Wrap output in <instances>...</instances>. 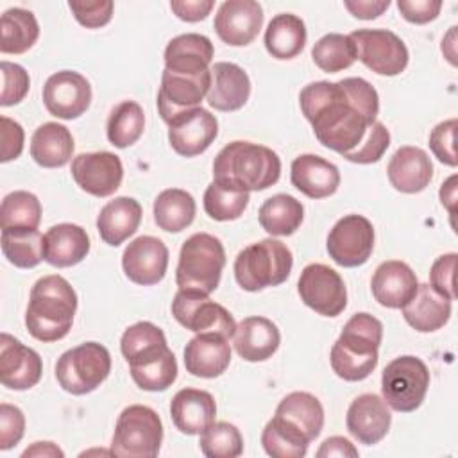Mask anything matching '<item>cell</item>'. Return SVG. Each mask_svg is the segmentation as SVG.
I'll return each mask as SVG.
<instances>
[{"label": "cell", "mask_w": 458, "mask_h": 458, "mask_svg": "<svg viewBox=\"0 0 458 458\" xmlns=\"http://www.w3.org/2000/svg\"><path fill=\"white\" fill-rule=\"evenodd\" d=\"M299 104L318 143L340 156L363 141L379 113V95L361 77L310 82L302 88Z\"/></svg>", "instance_id": "6da1fadb"}, {"label": "cell", "mask_w": 458, "mask_h": 458, "mask_svg": "<svg viewBox=\"0 0 458 458\" xmlns=\"http://www.w3.org/2000/svg\"><path fill=\"white\" fill-rule=\"evenodd\" d=\"M324 428V408L310 392H292L281 399L261 433V445L274 458H302Z\"/></svg>", "instance_id": "7a4b0ae2"}, {"label": "cell", "mask_w": 458, "mask_h": 458, "mask_svg": "<svg viewBox=\"0 0 458 458\" xmlns=\"http://www.w3.org/2000/svg\"><path fill=\"white\" fill-rule=\"evenodd\" d=\"M75 311L77 293L72 284L57 274L43 276L30 288L27 331L39 342H57L70 333Z\"/></svg>", "instance_id": "3957f363"}, {"label": "cell", "mask_w": 458, "mask_h": 458, "mask_svg": "<svg viewBox=\"0 0 458 458\" xmlns=\"http://www.w3.org/2000/svg\"><path fill=\"white\" fill-rule=\"evenodd\" d=\"M279 175V156L259 143L231 141L213 161V181L249 193L274 186Z\"/></svg>", "instance_id": "277c9868"}, {"label": "cell", "mask_w": 458, "mask_h": 458, "mask_svg": "<svg viewBox=\"0 0 458 458\" xmlns=\"http://www.w3.org/2000/svg\"><path fill=\"white\" fill-rule=\"evenodd\" d=\"M383 324L370 313H354L331 347L333 372L344 381H361L377 367Z\"/></svg>", "instance_id": "5b68a950"}, {"label": "cell", "mask_w": 458, "mask_h": 458, "mask_svg": "<svg viewBox=\"0 0 458 458\" xmlns=\"http://www.w3.org/2000/svg\"><path fill=\"white\" fill-rule=\"evenodd\" d=\"M293 256L286 243L265 238L242 249L234 259V279L247 292L283 284L292 272Z\"/></svg>", "instance_id": "8992f818"}, {"label": "cell", "mask_w": 458, "mask_h": 458, "mask_svg": "<svg viewBox=\"0 0 458 458\" xmlns=\"http://www.w3.org/2000/svg\"><path fill=\"white\" fill-rule=\"evenodd\" d=\"M224 267L225 250L222 242L209 233H195L181 247L175 283L179 290L209 295L216 290Z\"/></svg>", "instance_id": "52a82bcc"}, {"label": "cell", "mask_w": 458, "mask_h": 458, "mask_svg": "<svg viewBox=\"0 0 458 458\" xmlns=\"http://www.w3.org/2000/svg\"><path fill=\"white\" fill-rule=\"evenodd\" d=\"M163 442L159 415L143 404H131L116 419L111 454L120 458H154Z\"/></svg>", "instance_id": "ba28073f"}, {"label": "cell", "mask_w": 458, "mask_h": 458, "mask_svg": "<svg viewBox=\"0 0 458 458\" xmlns=\"http://www.w3.org/2000/svg\"><path fill=\"white\" fill-rule=\"evenodd\" d=\"M111 372V354L98 342H84L63 352L55 363L59 386L72 395L97 390Z\"/></svg>", "instance_id": "9c48e42d"}, {"label": "cell", "mask_w": 458, "mask_h": 458, "mask_svg": "<svg viewBox=\"0 0 458 458\" xmlns=\"http://www.w3.org/2000/svg\"><path fill=\"white\" fill-rule=\"evenodd\" d=\"M429 388V370L426 363L411 354L392 360L381 376V394L385 403L401 413L415 411Z\"/></svg>", "instance_id": "30bf717a"}, {"label": "cell", "mask_w": 458, "mask_h": 458, "mask_svg": "<svg viewBox=\"0 0 458 458\" xmlns=\"http://www.w3.org/2000/svg\"><path fill=\"white\" fill-rule=\"evenodd\" d=\"M349 36L354 41L358 59L374 73L394 77L408 66V48L392 30L358 29Z\"/></svg>", "instance_id": "8fae6325"}, {"label": "cell", "mask_w": 458, "mask_h": 458, "mask_svg": "<svg viewBox=\"0 0 458 458\" xmlns=\"http://www.w3.org/2000/svg\"><path fill=\"white\" fill-rule=\"evenodd\" d=\"M172 315L184 329L193 333H218L233 338L236 329L233 315L222 304L191 290H179L175 293Z\"/></svg>", "instance_id": "7c38bea8"}, {"label": "cell", "mask_w": 458, "mask_h": 458, "mask_svg": "<svg viewBox=\"0 0 458 458\" xmlns=\"http://www.w3.org/2000/svg\"><path fill=\"white\" fill-rule=\"evenodd\" d=\"M297 292L308 308L324 317H338L347 306L342 276L324 263H310L302 268Z\"/></svg>", "instance_id": "4fadbf2b"}, {"label": "cell", "mask_w": 458, "mask_h": 458, "mask_svg": "<svg viewBox=\"0 0 458 458\" xmlns=\"http://www.w3.org/2000/svg\"><path fill=\"white\" fill-rule=\"evenodd\" d=\"M326 247L336 265L360 267L374 250V227L363 215H345L329 231Z\"/></svg>", "instance_id": "5bb4252c"}, {"label": "cell", "mask_w": 458, "mask_h": 458, "mask_svg": "<svg viewBox=\"0 0 458 458\" xmlns=\"http://www.w3.org/2000/svg\"><path fill=\"white\" fill-rule=\"evenodd\" d=\"M43 104L47 111L61 120H75L91 104L89 81L73 70L52 73L43 86Z\"/></svg>", "instance_id": "9a60e30c"}, {"label": "cell", "mask_w": 458, "mask_h": 458, "mask_svg": "<svg viewBox=\"0 0 458 458\" xmlns=\"http://www.w3.org/2000/svg\"><path fill=\"white\" fill-rule=\"evenodd\" d=\"M170 147L182 157L206 152L218 134V120L204 107L186 109L166 122Z\"/></svg>", "instance_id": "2e32d148"}, {"label": "cell", "mask_w": 458, "mask_h": 458, "mask_svg": "<svg viewBox=\"0 0 458 458\" xmlns=\"http://www.w3.org/2000/svg\"><path fill=\"white\" fill-rule=\"evenodd\" d=\"M211 88V68L202 73H175L163 70L157 91V109L166 123L175 114L199 107Z\"/></svg>", "instance_id": "e0dca14e"}, {"label": "cell", "mask_w": 458, "mask_h": 458, "mask_svg": "<svg viewBox=\"0 0 458 458\" xmlns=\"http://www.w3.org/2000/svg\"><path fill=\"white\" fill-rule=\"evenodd\" d=\"M72 177L93 197L113 195L123 179V165L113 152H82L72 159Z\"/></svg>", "instance_id": "ac0fdd59"}, {"label": "cell", "mask_w": 458, "mask_h": 458, "mask_svg": "<svg viewBox=\"0 0 458 458\" xmlns=\"http://www.w3.org/2000/svg\"><path fill=\"white\" fill-rule=\"evenodd\" d=\"M122 268L129 281L152 286L157 284L168 268V249L156 236H138L122 254Z\"/></svg>", "instance_id": "d6986e66"}, {"label": "cell", "mask_w": 458, "mask_h": 458, "mask_svg": "<svg viewBox=\"0 0 458 458\" xmlns=\"http://www.w3.org/2000/svg\"><path fill=\"white\" fill-rule=\"evenodd\" d=\"M263 25V7L254 0H225L220 4L213 27L218 38L231 47H245Z\"/></svg>", "instance_id": "ffe728a7"}, {"label": "cell", "mask_w": 458, "mask_h": 458, "mask_svg": "<svg viewBox=\"0 0 458 458\" xmlns=\"http://www.w3.org/2000/svg\"><path fill=\"white\" fill-rule=\"evenodd\" d=\"M43 374L39 354L23 345L9 333L0 336V381L11 390H29L36 386Z\"/></svg>", "instance_id": "44dd1931"}, {"label": "cell", "mask_w": 458, "mask_h": 458, "mask_svg": "<svg viewBox=\"0 0 458 458\" xmlns=\"http://www.w3.org/2000/svg\"><path fill=\"white\" fill-rule=\"evenodd\" d=\"M345 424L360 444L374 445L381 442L390 429V406L376 394H361L349 404Z\"/></svg>", "instance_id": "7402d4cb"}, {"label": "cell", "mask_w": 458, "mask_h": 458, "mask_svg": "<svg viewBox=\"0 0 458 458\" xmlns=\"http://www.w3.org/2000/svg\"><path fill=\"white\" fill-rule=\"evenodd\" d=\"M231 363L229 338L218 333H197L184 347V367L191 376L213 379Z\"/></svg>", "instance_id": "603a6c76"}, {"label": "cell", "mask_w": 458, "mask_h": 458, "mask_svg": "<svg viewBox=\"0 0 458 458\" xmlns=\"http://www.w3.org/2000/svg\"><path fill=\"white\" fill-rule=\"evenodd\" d=\"M419 281L411 267L399 259L383 261L370 281L374 299L390 310L403 308L417 292Z\"/></svg>", "instance_id": "cb8c5ba5"}, {"label": "cell", "mask_w": 458, "mask_h": 458, "mask_svg": "<svg viewBox=\"0 0 458 458\" xmlns=\"http://www.w3.org/2000/svg\"><path fill=\"white\" fill-rule=\"evenodd\" d=\"M250 97V79L247 72L227 61L211 66V88L208 91V104L224 113L242 109Z\"/></svg>", "instance_id": "d4e9b609"}, {"label": "cell", "mask_w": 458, "mask_h": 458, "mask_svg": "<svg viewBox=\"0 0 458 458\" xmlns=\"http://www.w3.org/2000/svg\"><path fill=\"white\" fill-rule=\"evenodd\" d=\"M386 175L401 193H419L428 188L433 177V163L420 147H399L388 161Z\"/></svg>", "instance_id": "484cf974"}, {"label": "cell", "mask_w": 458, "mask_h": 458, "mask_svg": "<svg viewBox=\"0 0 458 458\" xmlns=\"http://www.w3.org/2000/svg\"><path fill=\"white\" fill-rule=\"evenodd\" d=\"M292 184L310 199H326L340 186L336 165L317 154H301L290 166Z\"/></svg>", "instance_id": "4316f807"}, {"label": "cell", "mask_w": 458, "mask_h": 458, "mask_svg": "<svg viewBox=\"0 0 458 458\" xmlns=\"http://www.w3.org/2000/svg\"><path fill=\"white\" fill-rule=\"evenodd\" d=\"M281 333L267 317H247L236 324L233 345L245 361H265L279 349Z\"/></svg>", "instance_id": "83f0119b"}, {"label": "cell", "mask_w": 458, "mask_h": 458, "mask_svg": "<svg viewBox=\"0 0 458 458\" xmlns=\"http://www.w3.org/2000/svg\"><path fill=\"white\" fill-rule=\"evenodd\" d=\"M170 415L174 426L181 433L200 435L211 422H215L216 403L206 390L181 388L172 397Z\"/></svg>", "instance_id": "f1b7e54d"}, {"label": "cell", "mask_w": 458, "mask_h": 458, "mask_svg": "<svg viewBox=\"0 0 458 458\" xmlns=\"http://www.w3.org/2000/svg\"><path fill=\"white\" fill-rule=\"evenodd\" d=\"M89 252V236L77 224H57L43 234V258L48 265L66 268L81 263Z\"/></svg>", "instance_id": "f546056e"}, {"label": "cell", "mask_w": 458, "mask_h": 458, "mask_svg": "<svg viewBox=\"0 0 458 458\" xmlns=\"http://www.w3.org/2000/svg\"><path fill=\"white\" fill-rule=\"evenodd\" d=\"M213 43L208 36L188 32L175 36L165 48V70L175 73H202L213 61Z\"/></svg>", "instance_id": "4dcf8cb0"}, {"label": "cell", "mask_w": 458, "mask_h": 458, "mask_svg": "<svg viewBox=\"0 0 458 458\" xmlns=\"http://www.w3.org/2000/svg\"><path fill=\"white\" fill-rule=\"evenodd\" d=\"M141 206L132 197H114L97 216V231L104 243L118 247L136 233L141 222Z\"/></svg>", "instance_id": "1f68e13d"}, {"label": "cell", "mask_w": 458, "mask_h": 458, "mask_svg": "<svg viewBox=\"0 0 458 458\" xmlns=\"http://www.w3.org/2000/svg\"><path fill=\"white\" fill-rule=\"evenodd\" d=\"M404 320L419 333L444 327L451 317V301L437 293L428 283L419 284L413 297L401 308Z\"/></svg>", "instance_id": "d6a6232c"}, {"label": "cell", "mask_w": 458, "mask_h": 458, "mask_svg": "<svg viewBox=\"0 0 458 458\" xmlns=\"http://www.w3.org/2000/svg\"><path fill=\"white\" fill-rule=\"evenodd\" d=\"M73 136L57 122L39 125L30 138V156L43 168H61L73 154Z\"/></svg>", "instance_id": "836d02e7"}, {"label": "cell", "mask_w": 458, "mask_h": 458, "mask_svg": "<svg viewBox=\"0 0 458 458\" xmlns=\"http://www.w3.org/2000/svg\"><path fill=\"white\" fill-rule=\"evenodd\" d=\"M306 25L297 14H276L265 30L267 52L281 61L297 57L306 45Z\"/></svg>", "instance_id": "e575fe53"}, {"label": "cell", "mask_w": 458, "mask_h": 458, "mask_svg": "<svg viewBox=\"0 0 458 458\" xmlns=\"http://www.w3.org/2000/svg\"><path fill=\"white\" fill-rule=\"evenodd\" d=\"M168 349L163 329L147 320L129 326L120 338V351L129 367L148 361Z\"/></svg>", "instance_id": "d590c367"}, {"label": "cell", "mask_w": 458, "mask_h": 458, "mask_svg": "<svg viewBox=\"0 0 458 458\" xmlns=\"http://www.w3.org/2000/svg\"><path fill=\"white\" fill-rule=\"evenodd\" d=\"M304 218V208L301 200L288 193H276L268 197L259 211V225L272 236H290L293 234Z\"/></svg>", "instance_id": "8d00e7d4"}, {"label": "cell", "mask_w": 458, "mask_h": 458, "mask_svg": "<svg viewBox=\"0 0 458 458\" xmlns=\"http://www.w3.org/2000/svg\"><path fill=\"white\" fill-rule=\"evenodd\" d=\"M195 199L181 188L163 190L154 200V222L166 233H181L195 220Z\"/></svg>", "instance_id": "74e56055"}, {"label": "cell", "mask_w": 458, "mask_h": 458, "mask_svg": "<svg viewBox=\"0 0 458 458\" xmlns=\"http://www.w3.org/2000/svg\"><path fill=\"white\" fill-rule=\"evenodd\" d=\"M39 38L36 16L21 7L7 9L0 20V52L23 54L34 47Z\"/></svg>", "instance_id": "f35d334b"}, {"label": "cell", "mask_w": 458, "mask_h": 458, "mask_svg": "<svg viewBox=\"0 0 458 458\" xmlns=\"http://www.w3.org/2000/svg\"><path fill=\"white\" fill-rule=\"evenodd\" d=\"M145 129L143 107L134 100H123L113 107L107 118V140L118 148L136 143Z\"/></svg>", "instance_id": "ab89813d"}, {"label": "cell", "mask_w": 458, "mask_h": 458, "mask_svg": "<svg viewBox=\"0 0 458 458\" xmlns=\"http://www.w3.org/2000/svg\"><path fill=\"white\" fill-rule=\"evenodd\" d=\"M2 252L18 268H34L43 258V234L34 229H2Z\"/></svg>", "instance_id": "60d3db41"}, {"label": "cell", "mask_w": 458, "mask_h": 458, "mask_svg": "<svg viewBox=\"0 0 458 458\" xmlns=\"http://www.w3.org/2000/svg\"><path fill=\"white\" fill-rule=\"evenodd\" d=\"M311 59L322 72L336 73L352 66L358 59V54L349 34L329 32L313 45Z\"/></svg>", "instance_id": "b9f144b4"}, {"label": "cell", "mask_w": 458, "mask_h": 458, "mask_svg": "<svg viewBox=\"0 0 458 458\" xmlns=\"http://www.w3.org/2000/svg\"><path fill=\"white\" fill-rule=\"evenodd\" d=\"M41 222L39 199L25 190L11 191L4 197L0 208L2 229H38Z\"/></svg>", "instance_id": "7bdbcfd3"}, {"label": "cell", "mask_w": 458, "mask_h": 458, "mask_svg": "<svg viewBox=\"0 0 458 458\" xmlns=\"http://www.w3.org/2000/svg\"><path fill=\"white\" fill-rule=\"evenodd\" d=\"M249 200V191H242L213 181L204 191V211L216 222H229L243 215Z\"/></svg>", "instance_id": "ee69618b"}, {"label": "cell", "mask_w": 458, "mask_h": 458, "mask_svg": "<svg viewBox=\"0 0 458 458\" xmlns=\"http://www.w3.org/2000/svg\"><path fill=\"white\" fill-rule=\"evenodd\" d=\"M129 372L138 388L147 392H165L177 379V360L168 349L148 361L131 365Z\"/></svg>", "instance_id": "f6af8a7d"}, {"label": "cell", "mask_w": 458, "mask_h": 458, "mask_svg": "<svg viewBox=\"0 0 458 458\" xmlns=\"http://www.w3.org/2000/svg\"><path fill=\"white\" fill-rule=\"evenodd\" d=\"M200 451L208 458H236L243 453V438L234 424L225 420L211 422L199 440Z\"/></svg>", "instance_id": "bcb514c9"}, {"label": "cell", "mask_w": 458, "mask_h": 458, "mask_svg": "<svg viewBox=\"0 0 458 458\" xmlns=\"http://www.w3.org/2000/svg\"><path fill=\"white\" fill-rule=\"evenodd\" d=\"M390 147V132L388 129L385 127V123L381 122H374L363 141L351 152L344 154V157L351 163H358V165H370V163H376L383 157V154L386 152V148Z\"/></svg>", "instance_id": "7dc6e473"}, {"label": "cell", "mask_w": 458, "mask_h": 458, "mask_svg": "<svg viewBox=\"0 0 458 458\" xmlns=\"http://www.w3.org/2000/svg\"><path fill=\"white\" fill-rule=\"evenodd\" d=\"M0 70H2L0 106L9 107L14 104H20L30 88V79L27 70L11 61H2Z\"/></svg>", "instance_id": "c3c4849f"}, {"label": "cell", "mask_w": 458, "mask_h": 458, "mask_svg": "<svg viewBox=\"0 0 458 458\" xmlns=\"http://www.w3.org/2000/svg\"><path fill=\"white\" fill-rule=\"evenodd\" d=\"M456 118H449L435 125V129L429 132V148L435 154V157L447 165L456 166V150H454V134H456Z\"/></svg>", "instance_id": "681fc988"}, {"label": "cell", "mask_w": 458, "mask_h": 458, "mask_svg": "<svg viewBox=\"0 0 458 458\" xmlns=\"http://www.w3.org/2000/svg\"><path fill=\"white\" fill-rule=\"evenodd\" d=\"M70 11L75 20L86 29H100L107 25L113 18L114 4L111 0H97V2H68Z\"/></svg>", "instance_id": "f907efd6"}, {"label": "cell", "mask_w": 458, "mask_h": 458, "mask_svg": "<svg viewBox=\"0 0 458 458\" xmlns=\"http://www.w3.org/2000/svg\"><path fill=\"white\" fill-rule=\"evenodd\" d=\"M456 252H449V254H442L438 256L429 270V286L440 293L442 297H445L447 301H454L456 293H454V268H456Z\"/></svg>", "instance_id": "816d5d0a"}, {"label": "cell", "mask_w": 458, "mask_h": 458, "mask_svg": "<svg viewBox=\"0 0 458 458\" xmlns=\"http://www.w3.org/2000/svg\"><path fill=\"white\" fill-rule=\"evenodd\" d=\"M25 433V415L18 406L9 403L0 404V449L14 447Z\"/></svg>", "instance_id": "f5cc1de1"}, {"label": "cell", "mask_w": 458, "mask_h": 458, "mask_svg": "<svg viewBox=\"0 0 458 458\" xmlns=\"http://www.w3.org/2000/svg\"><path fill=\"white\" fill-rule=\"evenodd\" d=\"M397 9L403 18L415 25H424L433 21L442 9L440 0H399Z\"/></svg>", "instance_id": "db71d44e"}, {"label": "cell", "mask_w": 458, "mask_h": 458, "mask_svg": "<svg viewBox=\"0 0 458 458\" xmlns=\"http://www.w3.org/2000/svg\"><path fill=\"white\" fill-rule=\"evenodd\" d=\"M23 141L25 132L21 125L9 116H2V163H9L20 157L23 150Z\"/></svg>", "instance_id": "11a10c76"}, {"label": "cell", "mask_w": 458, "mask_h": 458, "mask_svg": "<svg viewBox=\"0 0 458 458\" xmlns=\"http://www.w3.org/2000/svg\"><path fill=\"white\" fill-rule=\"evenodd\" d=\"M213 7H215L213 0H172L170 2V9L174 11V14L179 20L190 21V23L204 20Z\"/></svg>", "instance_id": "9f6ffc18"}, {"label": "cell", "mask_w": 458, "mask_h": 458, "mask_svg": "<svg viewBox=\"0 0 458 458\" xmlns=\"http://www.w3.org/2000/svg\"><path fill=\"white\" fill-rule=\"evenodd\" d=\"M344 5L358 20H374L390 7V0H345Z\"/></svg>", "instance_id": "6f0895ef"}, {"label": "cell", "mask_w": 458, "mask_h": 458, "mask_svg": "<svg viewBox=\"0 0 458 458\" xmlns=\"http://www.w3.org/2000/svg\"><path fill=\"white\" fill-rule=\"evenodd\" d=\"M317 456L318 458H329V456H340V458H345V456H358V449L351 444V440L344 438V437H329L326 438L320 447L317 449Z\"/></svg>", "instance_id": "680465c9"}, {"label": "cell", "mask_w": 458, "mask_h": 458, "mask_svg": "<svg viewBox=\"0 0 458 458\" xmlns=\"http://www.w3.org/2000/svg\"><path fill=\"white\" fill-rule=\"evenodd\" d=\"M29 456H45V458H63L64 453L54 444V442H34L30 447H27L21 453V458H29Z\"/></svg>", "instance_id": "91938a15"}, {"label": "cell", "mask_w": 458, "mask_h": 458, "mask_svg": "<svg viewBox=\"0 0 458 458\" xmlns=\"http://www.w3.org/2000/svg\"><path fill=\"white\" fill-rule=\"evenodd\" d=\"M456 175H451L442 186H440V200L447 208L449 215L454 213V200H456Z\"/></svg>", "instance_id": "94428289"}, {"label": "cell", "mask_w": 458, "mask_h": 458, "mask_svg": "<svg viewBox=\"0 0 458 458\" xmlns=\"http://www.w3.org/2000/svg\"><path fill=\"white\" fill-rule=\"evenodd\" d=\"M454 41H456V27H451L447 36L442 39V52L445 54L447 61L454 66L456 64V52H454Z\"/></svg>", "instance_id": "6125c7cd"}]
</instances>
